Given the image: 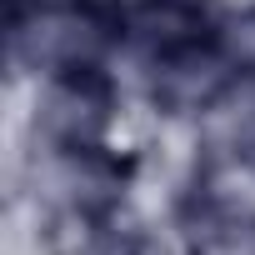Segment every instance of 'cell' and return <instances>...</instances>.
Segmentation results:
<instances>
[{
	"instance_id": "6da1fadb",
	"label": "cell",
	"mask_w": 255,
	"mask_h": 255,
	"mask_svg": "<svg viewBox=\"0 0 255 255\" xmlns=\"http://www.w3.org/2000/svg\"><path fill=\"white\" fill-rule=\"evenodd\" d=\"M115 110V80L105 65H75L60 75H45V90L35 100V135L45 145H95Z\"/></svg>"
},
{
	"instance_id": "7a4b0ae2",
	"label": "cell",
	"mask_w": 255,
	"mask_h": 255,
	"mask_svg": "<svg viewBox=\"0 0 255 255\" xmlns=\"http://www.w3.org/2000/svg\"><path fill=\"white\" fill-rule=\"evenodd\" d=\"M220 5L215 0H120L115 10V45H125L140 65L215 40L220 30Z\"/></svg>"
},
{
	"instance_id": "3957f363",
	"label": "cell",
	"mask_w": 255,
	"mask_h": 255,
	"mask_svg": "<svg viewBox=\"0 0 255 255\" xmlns=\"http://www.w3.org/2000/svg\"><path fill=\"white\" fill-rule=\"evenodd\" d=\"M145 75H150V95L165 110H175V115H205L210 100L240 70L225 60V50L215 40H200V45H185V50H170V55L150 60Z\"/></svg>"
},
{
	"instance_id": "277c9868",
	"label": "cell",
	"mask_w": 255,
	"mask_h": 255,
	"mask_svg": "<svg viewBox=\"0 0 255 255\" xmlns=\"http://www.w3.org/2000/svg\"><path fill=\"white\" fill-rule=\"evenodd\" d=\"M75 255H165V245L150 230H120V225H105L100 220Z\"/></svg>"
}]
</instances>
